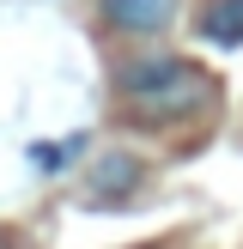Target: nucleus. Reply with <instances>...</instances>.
I'll return each mask as SVG.
<instances>
[{
    "label": "nucleus",
    "instance_id": "nucleus-2",
    "mask_svg": "<svg viewBox=\"0 0 243 249\" xmlns=\"http://www.w3.org/2000/svg\"><path fill=\"white\" fill-rule=\"evenodd\" d=\"M146 182V158L128 152V146H109V152L91 158V170H85V201L91 207H116V201H134Z\"/></svg>",
    "mask_w": 243,
    "mask_h": 249
},
{
    "label": "nucleus",
    "instance_id": "nucleus-1",
    "mask_svg": "<svg viewBox=\"0 0 243 249\" xmlns=\"http://www.w3.org/2000/svg\"><path fill=\"white\" fill-rule=\"evenodd\" d=\"M116 97L128 104L134 122L146 128H164V122H189L213 104V79L201 73V61L170 55V49H146L128 55L116 67Z\"/></svg>",
    "mask_w": 243,
    "mask_h": 249
},
{
    "label": "nucleus",
    "instance_id": "nucleus-3",
    "mask_svg": "<svg viewBox=\"0 0 243 249\" xmlns=\"http://www.w3.org/2000/svg\"><path fill=\"white\" fill-rule=\"evenodd\" d=\"M182 18V0H97V24L116 36H164Z\"/></svg>",
    "mask_w": 243,
    "mask_h": 249
},
{
    "label": "nucleus",
    "instance_id": "nucleus-5",
    "mask_svg": "<svg viewBox=\"0 0 243 249\" xmlns=\"http://www.w3.org/2000/svg\"><path fill=\"white\" fill-rule=\"evenodd\" d=\"M73 158H85V134H67V140H43V146H31V164L43 170V177H61Z\"/></svg>",
    "mask_w": 243,
    "mask_h": 249
},
{
    "label": "nucleus",
    "instance_id": "nucleus-4",
    "mask_svg": "<svg viewBox=\"0 0 243 249\" xmlns=\"http://www.w3.org/2000/svg\"><path fill=\"white\" fill-rule=\"evenodd\" d=\"M201 43H219V49H243V0H207L201 18H194Z\"/></svg>",
    "mask_w": 243,
    "mask_h": 249
}]
</instances>
